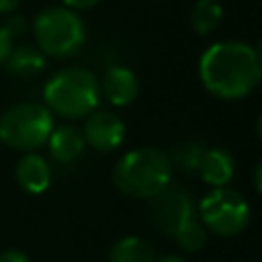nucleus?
<instances>
[{
    "label": "nucleus",
    "mask_w": 262,
    "mask_h": 262,
    "mask_svg": "<svg viewBox=\"0 0 262 262\" xmlns=\"http://www.w3.org/2000/svg\"><path fill=\"white\" fill-rule=\"evenodd\" d=\"M199 76L203 86L217 98L237 100L262 82V61L248 43L219 41L203 51Z\"/></svg>",
    "instance_id": "f257e3e1"
},
{
    "label": "nucleus",
    "mask_w": 262,
    "mask_h": 262,
    "mask_svg": "<svg viewBox=\"0 0 262 262\" xmlns=\"http://www.w3.org/2000/svg\"><path fill=\"white\" fill-rule=\"evenodd\" d=\"M172 178V164L164 149L139 147L127 151L113 168L115 186L131 199H154Z\"/></svg>",
    "instance_id": "f03ea898"
},
{
    "label": "nucleus",
    "mask_w": 262,
    "mask_h": 262,
    "mask_svg": "<svg viewBox=\"0 0 262 262\" xmlns=\"http://www.w3.org/2000/svg\"><path fill=\"white\" fill-rule=\"evenodd\" d=\"M100 84L86 68H63L43 88L47 108L66 119H82L98 104Z\"/></svg>",
    "instance_id": "7ed1b4c3"
},
{
    "label": "nucleus",
    "mask_w": 262,
    "mask_h": 262,
    "mask_svg": "<svg viewBox=\"0 0 262 262\" xmlns=\"http://www.w3.org/2000/svg\"><path fill=\"white\" fill-rule=\"evenodd\" d=\"M37 47L49 57H70L86 41V27L76 10L68 6H49L33 20Z\"/></svg>",
    "instance_id": "20e7f679"
},
{
    "label": "nucleus",
    "mask_w": 262,
    "mask_h": 262,
    "mask_svg": "<svg viewBox=\"0 0 262 262\" xmlns=\"http://www.w3.org/2000/svg\"><path fill=\"white\" fill-rule=\"evenodd\" d=\"M53 131V113L39 102H18L0 117V141L18 151H35Z\"/></svg>",
    "instance_id": "39448f33"
},
{
    "label": "nucleus",
    "mask_w": 262,
    "mask_h": 262,
    "mask_svg": "<svg viewBox=\"0 0 262 262\" xmlns=\"http://www.w3.org/2000/svg\"><path fill=\"white\" fill-rule=\"evenodd\" d=\"M199 219L215 235L233 237L246 229L250 221V207L239 192L219 186L201 199Z\"/></svg>",
    "instance_id": "423d86ee"
},
{
    "label": "nucleus",
    "mask_w": 262,
    "mask_h": 262,
    "mask_svg": "<svg viewBox=\"0 0 262 262\" xmlns=\"http://www.w3.org/2000/svg\"><path fill=\"white\" fill-rule=\"evenodd\" d=\"M154 199H156V203L151 209V219L160 231L174 235L182 223H186L190 217H194L192 199L182 186L168 184Z\"/></svg>",
    "instance_id": "0eeeda50"
},
{
    "label": "nucleus",
    "mask_w": 262,
    "mask_h": 262,
    "mask_svg": "<svg viewBox=\"0 0 262 262\" xmlns=\"http://www.w3.org/2000/svg\"><path fill=\"white\" fill-rule=\"evenodd\" d=\"M82 135L96 151H115L125 141V123L111 111L94 108L86 115Z\"/></svg>",
    "instance_id": "6e6552de"
},
{
    "label": "nucleus",
    "mask_w": 262,
    "mask_h": 262,
    "mask_svg": "<svg viewBox=\"0 0 262 262\" xmlns=\"http://www.w3.org/2000/svg\"><path fill=\"white\" fill-rule=\"evenodd\" d=\"M100 92L104 98L115 106L131 104L139 94V80L137 76L123 66H113L106 70L100 82Z\"/></svg>",
    "instance_id": "1a4fd4ad"
},
{
    "label": "nucleus",
    "mask_w": 262,
    "mask_h": 262,
    "mask_svg": "<svg viewBox=\"0 0 262 262\" xmlns=\"http://www.w3.org/2000/svg\"><path fill=\"white\" fill-rule=\"evenodd\" d=\"M14 176L18 186L31 194H41L51 184V168L47 160L35 151H29L18 160Z\"/></svg>",
    "instance_id": "9d476101"
},
{
    "label": "nucleus",
    "mask_w": 262,
    "mask_h": 262,
    "mask_svg": "<svg viewBox=\"0 0 262 262\" xmlns=\"http://www.w3.org/2000/svg\"><path fill=\"white\" fill-rule=\"evenodd\" d=\"M196 172L201 180L213 188L227 186V182L233 178V172H235L233 156L223 147H209L203 151Z\"/></svg>",
    "instance_id": "9b49d317"
},
{
    "label": "nucleus",
    "mask_w": 262,
    "mask_h": 262,
    "mask_svg": "<svg viewBox=\"0 0 262 262\" xmlns=\"http://www.w3.org/2000/svg\"><path fill=\"white\" fill-rule=\"evenodd\" d=\"M49 154L55 162L59 164H70V162H76L84 147H86V141H84V135L78 127L74 125H61V127H53L49 139Z\"/></svg>",
    "instance_id": "f8f14e48"
},
{
    "label": "nucleus",
    "mask_w": 262,
    "mask_h": 262,
    "mask_svg": "<svg viewBox=\"0 0 262 262\" xmlns=\"http://www.w3.org/2000/svg\"><path fill=\"white\" fill-rule=\"evenodd\" d=\"M4 68L18 78L37 76L45 68V53L37 45H18L12 47L10 55L4 61Z\"/></svg>",
    "instance_id": "ddd939ff"
},
{
    "label": "nucleus",
    "mask_w": 262,
    "mask_h": 262,
    "mask_svg": "<svg viewBox=\"0 0 262 262\" xmlns=\"http://www.w3.org/2000/svg\"><path fill=\"white\" fill-rule=\"evenodd\" d=\"M108 260L111 262H154L156 252L151 244L145 242L143 237L127 235L113 244L108 252Z\"/></svg>",
    "instance_id": "4468645a"
},
{
    "label": "nucleus",
    "mask_w": 262,
    "mask_h": 262,
    "mask_svg": "<svg viewBox=\"0 0 262 262\" xmlns=\"http://www.w3.org/2000/svg\"><path fill=\"white\" fill-rule=\"evenodd\" d=\"M223 18V6L219 0H196L190 10V27L199 35L213 33Z\"/></svg>",
    "instance_id": "2eb2a0df"
},
{
    "label": "nucleus",
    "mask_w": 262,
    "mask_h": 262,
    "mask_svg": "<svg viewBox=\"0 0 262 262\" xmlns=\"http://www.w3.org/2000/svg\"><path fill=\"white\" fill-rule=\"evenodd\" d=\"M203 151H205V147L201 143H196V141H182V143L174 145V149L168 154V158H170L172 168H178L180 172L190 174V172H196L199 162L203 158Z\"/></svg>",
    "instance_id": "dca6fc26"
},
{
    "label": "nucleus",
    "mask_w": 262,
    "mask_h": 262,
    "mask_svg": "<svg viewBox=\"0 0 262 262\" xmlns=\"http://www.w3.org/2000/svg\"><path fill=\"white\" fill-rule=\"evenodd\" d=\"M174 239L182 250L196 252L207 244V227L203 225L201 219L190 217L186 223H182L178 227V231L174 233Z\"/></svg>",
    "instance_id": "f3484780"
},
{
    "label": "nucleus",
    "mask_w": 262,
    "mask_h": 262,
    "mask_svg": "<svg viewBox=\"0 0 262 262\" xmlns=\"http://www.w3.org/2000/svg\"><path fill=\"white\" fill-rule=\"evenodd\" d=\"M4 29L12 35V37H18L20 33H25V29H27V23H25V18L20 16V14H8L6 16V20H4Z\"/></svg>",
    "instance_id": "a211bd4d"
},
{
    "label": "nucleus",
    "mask_w": 262,
    "mask_h": 262,
    "mask_svg": "<svg viewBox=\"0 0 262 262\" xmlns=\"http://www.w3.org/2000/svg\"><path fill=\"white\" fill-rule=\"evenodd\" d=\"M10 51H12V35L4 29V25H0V63L6 61Z\"/></svg>",
    "instance_id": "6ab92c4d"
},
{
    "label": "nucleus",
    "mask_w": 262,
    "mask_h": 262,
    "mask_svg": "<svg viewBox=\"0 0 262 262\" xmlns=\"http://www.w3.org/2000/svg\"><path fill=\"white\" fill-rule=\"evenodd\" d=\"M0 262H31L29 256L20 250H4L0 254Z\"/></svg>",
    "instance_id": "aec40b11"
},
{
    "label": "nucleus",
    "mask_w": 262,
    "mask_h": 262,
    "mask_svg": "<svg viewBox=\"0 0 262 262\" xmlns=\"http://www.w3.org/2000/svg\"><path fill=\"white\" fill-rule=\"evenodd\" d=\"M61 2H63V6H68L72 10H84V8H92L100 0H61Z\"/></svg>",
    "instance_id": "412c9836"
},
{
    "label": "nucleus",
    "mask_w": 262,
    "mask_h": 262,
    "mask_svg": "<svg viewBox=\"0 0 262 262\" xmlns=\"http://www.w3.org/2000/svg\"><path fill=\"white\" fill-rule=\"evenodd\" d=\"M23 0H0V14H10L18 8Z\"/></svg>",
    "instance_id": "4be33fe9"
},
{
    "label": "nucleus",
    "mask_w": 262,
    "mask_h": 262,
    "mask_svg": "<svg viewBox=\"0 0 262 262\" xmlns=\"http://www.w3.org/2000/svg\"><path fill=\"white\" fill-rule=\"evenodd\" d=\"M254 184H256V190L262 194V162L254 170Z\"/></svg>",
    "instance_id": "5701e85b"
},
{
    "label": "nucleus",
    "mask_w": 262,
    "mask_h": 262,
    "mask_svg": "<svg viewBox=\"0 0 262 262\" xmlns=\"http://www.w3.org/2000/svg\"><path fill=\"white\" fill-rule=\"evenodd\" d=\"M160 262H186V260L180 258V256H166V258H162Z\"/></svg>",
    "instance_id": "b1692460"
},
{
    "label": "nucleus",
    "mask_w": 262,
    "mask_h": 262,
    "mask_svg": "<svg viewBox=\"0 0 262 262\" xmlns=\"http://www.w3.org/2000/svg\"><path fill=\"white\" fill-rule=\"evenodd\" d=\"M256 55H258V59L262 61V39L258 41V47H256Z\"/></svg>",
    "instance_id": "393cba45"
},
{
    "label": "nucleus",
    "mask_w": 262,
    "mask_h": 262,
    "mask_svg": "<svg viewBox=\"0 0 262 262\" xmlns=\"http://www.w3.org/2000/svg\"><path fill=\"white\" fill-rule=\"evenodd\" d=\"M256 125H258V135H260V139H262V115L258 117V123H256Z\"/></svg>",
    "instance_id": "a878e982"
}]
</instances>
